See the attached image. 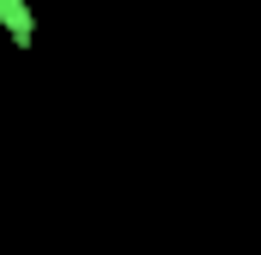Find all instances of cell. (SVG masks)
I'll list each match as a JSON object with an SVG mask.
<instances>
[{
	"instance_id": "1",
	"label": "cell",
	"mask_w": 261,
	"mask_h": 255,
	"mask_svg": "<svg viewBox=\"0 0 261 255\" xmlns=\"http://www.w3.org/2000/svg\"><path fill=\"white\" fill-rule=\"evenodd\" d=\"M0 31L24 49V43L37 37V24H31V0H0Z\"/></svg>"
}]
</instances>
